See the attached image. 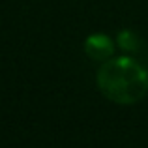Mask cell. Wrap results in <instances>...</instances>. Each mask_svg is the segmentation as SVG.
Returning <instances> with one entry per match:
<instances>
[{"mask_svg": "<svg viewBox=\"0 0 148 148\" xmlns=\"http://www.w3.org/2000/svg\"><path fill=\"white\" fill-rule=\"evenodd\" d=\"M96 81L101 94L120 105L137 103L148 92L146 68L130 56L111 58L103 62Z\"/></svg>", "mask_w": 148, "mask_h": 148, "instance_id": "6da1fadb", "label": "cell"}, {"mask_svg": "<svg viewBox=\"0 0 148 148\" xmlns=\"http://www.w3.org/2000/svg\"><path fill=\"white\" fill-rule=\"evenodd\" d=\"M84 53L92 60L107 62L111 60L112 53H114V45H112V40L107 34H92L84 41Z\"/></svg>", "mask_w": 148, "mask_h": 148, "instance_id": "7a4b0ae2", "label": "cell"}, {"mask_svg": "<svg viewBox=\"0 0 148 148\" xmlns=\"http://www.w3.org/2000/svg\"><path fill=\"white\" fill-rule=\"evenodd\" d=\"M116 41H118V47L122 51H127V53H133V51L139 49V40L131 30H122V32H118Z\"/></svg>", "mask_w": 148, "mask_h": 148, "instance_id": "3957f363", "label": "cell"}]
</instances>
